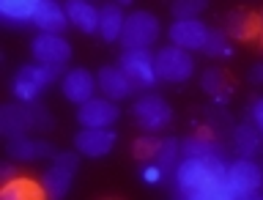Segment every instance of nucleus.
<instances>
[{
    "mask_svg": "<svg viewBox=\"0 0 263 200\" xmlns=\"http://www.w3.org/2000/svg\"><path fill=\"white\" fill-rule=\"evenodd\" d=\"M159 20L151 11H132L126 16L121 33V47L123 49H151L159 41Z\"/></svg>",
    "mask_w": 263,
    "mask_h": 200,
    "instance_id": "7ed1b4c3",
    "label": "nucleus"
},
{
    "mask_svg": "<svg viewBox=\"0 0 263 200\" xmlns=\"http://www.w3.org/2000/svg\"><path fill=\"white\" fill-rule=\"evenodd\" d=\"M30 52L36 58V63L58 66V69H63V66L71 61V44L61 36V33H39V36L30 41Z\"/></svg>",
    "mask_w": 263,
    "mask_h": 200,
    "instance_id": "6e6552de",
    "label": "nucleus"
},
{
    "mask_svg": "<svg viewBox=\"0 0 263 200\" xmlns=\"http://www.w3.org/2000/svg\"><path fill=\"white\" fill-rule=\"evenodd\" d=\"M30 115H33V129H39V132H49V129L55 126L52 115L47 113V107H44V104L30 102Z\"/></svg>",
    "mask_w": 263,
    "mask_h": 200,
    "instance_id": "cd10ccee",
    "label": "nucleus"
},
{
    "mask_svg": "<svg viewBox=\"0 0 263 200\" xmlns=\"http://www.w3.org/2000/svg\"><path fill=\"white\" fill-rule=\"evenodd\" d=\"M250 80H252V82H258V85H263V61H260V63H255L252 69H250Z\"/></svg>",
    "mask_w": 263,
    "mask_h": 200,
    "instance_id": "7c9ffc66",
    "label": "nucleus"
},
{
    "mask_svg": "<svg viewBox=\"0 0 263 200\" xmlns=\"http://www.w3.org/2000/svg\"><path fill=\"white\" fill-rule=\"evenodd\" d=\"M66 22H69V16H66V8L58 0H41L36 16H33V25L39 28V33H63Z\"/></svg>",
    "mask_w": 263,
    "mask_h": 200,
    "instance_id": "f3484780",
    "label": "nucleus"
},
{
    "mask_svg": "<svg viewBox=\"0 0 263 200\" xmlns=\"http://www.w3.org/2000/svg\"><path fill=\"white\" fill-rule=\"evenodd\" d=\"M250 113H252V126L263 135V96L252 102V110H250Z\"/></svg>",
    "mask_w": 263,
    "mask_h": 200,
    "instance_id": "c756f323",
    "label": "nucleus"
},
{
    "mask_svg": "<svg viewBox=\"0 0 263 200\" xmlns=\"http://www.w3.org/2000/svg\"><path fill=\"white\" fill-rule=\"evenodd\" d=\"M55 148L47 140H33V137H14L8 140V156L16 162H33V159H55Z\"/></svg>",
    "mask_w": 263,
    "mask_h": 200,
    "instance_id": "2eb2a0df",
    "label": "nucleus"
},
{
    "mask_svg": "<svg viewBox=\"0 0 263 200\" xmlns=\"http://www.w3.org/2000/svg\"><path fill=\"white\" fill-rule=\"evenodd\" d=\"M225 176L230 197H255L263 187V168L247 156H238L236 162H230Z\"/></svg>",
    "mask_w": 263,
    "mask_h": 200,
    "instance_id": "423d86ee",
    "label": "nucleus"
},
{
    "mask_svg": "<svg viewBox=\"0 0 263 200\" xmlns=\"http://www.w3.org/2000/svg\"><path fill=\"white\" fill-rule=\"evenodd\" d=\"M154 66H156L159 80H164V82H186L195 74V58H192V52L184 49V47H176V44L156 49Z\"/></svg>",
    "mask_w": 263,
    "mask_h": 200,
    "instance_id": "20e7f679",
    "label": "nucleus"
},
{
    "mask_svg": "<svg viewBox=\"0 0 263 200\" xmlns=\"http://www.w3.org/2000/svg\"><path fill=\"white\" fill-rule=\"evenodd\" d=\"M0 132L14 140V137H25L28 132H33V115H30V104L25 102H11L0 107Z\"/></svg>",
    "mask_w": 263,
    "mask_h": 200,
    "instance_id": "ddd939ff",
    "label": "nucleus"
},
{
    "mask_svg": "<svg viewBox=\"0 0 263 200\" xmlns=\"http://www.w3.org/2000/svg\"><path fill=\"white\" fill-rule=\"evenodd\" d=\"M118 66L126 71V77L132 80V85H135L137 90H148V88H154L156 82H159L151 49H123Z\"/></svg>",
    "mask_w": 263,
    "mask_h": 200,
    "instance_id": "0eeeda50",
    "label": "nucleus"
},
{
    "mask_svg": "<svg viewBox=\"0 0 263 200\" xmlns=\"http://www.w3.org/2000/svg\"><path fill=\"white\" fill-rule=\"evenodd\" d=\"M170 8L176 20H195V16H200L209 8V0H176Z\"/></svg>",
    "mask_w": 263,
    "mask_h": 200,
    "instance_id": "bb28decb",
    "label": "nucleus"
},
{
    "mask_svg": "<svg viewBox=\"0 0 263 200\" xmlns=\"http://www.w3.org/2000/svg\"><path fill=\"white\" fill-rule=\"evenodd\" d=\"M69 25H74L80 33H99V8L93 0H63Z\"/></svg>",
    "mask_w": 263,
    "mask_h": 200,
    "instance_id": "dca6fc26",
    "label": "nucleus"
},
{
    "mask_svg": "<svg viewBox=\"0 0 263 200\" xmlns=\"http://www.w3.org/2000/svg\"><path fill=\"white\" fill-rule=\"evenodd\" d=\"M96 82H99V90H102V96H110L112 102H121V99L132 96V80L126 77V71L121 69V66H102L96 74Z\"/></svg>",
    "mask_w": 263,
    "mask_h": 200,
    "instance_id": "4468645a",
    "label": "nucleus"
},
{
    "mask_svg": "<svg viewBox=\"0 0 263 200\" xmlns=\"http://www.w3.org/2000/svg\"><path fill=\"white\" fill-rule=\"evenodd\" d=\"M228 33L236 39H252L255 33H260V28H258V20H255L252 14L236 11V14L228 16Z\"/></svg>",
    "mask_w": 263,
    "mask_h": 200,
    "instance_id": "a878e982",
    "label": "nucleus"
},
{
    "mask_svg": "<svg viewBox=\"0 0 263 200\" xmlns=\"http://www.w3.org/2000/svg\"><path fill=\"white\" fill-rule=\"evenodd\" d=\"M112 3H118V6H132L135 0H112Z\"/></svg>",
    "mask_w": 263,
    "mask_h": 200,
    "instance_id": "473e14b6",
    "label": "nucleus"
},
{
    "mask_svg": "<svg viewBox=\"0 0 263 200\" xmlns=\"http://www.w3.org/2000/svg\"><path fill=\"white\" fill-rule=\"evenodd\" d=\"M123 25H126L123 6H118V3H104L102 8H99V36H102L107 44L121 41Z\"/></svg>",
    "mask_w": 263,
    "mask_h": 200,
    "instance_id": "a211bd4d",
    "label": "nucleus"
},
{
    "mask_svg": "<svg viewBox=\"0 0 263 200\" xmlns=\"http://www.w3.org/2000/svg\"><path fill=\"white\" fill-rule=\"evenodd\" d=\"M209 25H205L200 16H195V20H176L170 25V41L176 47H184L189 52H195V49H203L205 39H209Z\"/></svg>",
    "mask_w": 263,
    "mask_h": 200,
    "instance_id": "f8f14e48",
    "label": "nucleus"
},
{
    "mask_svg": "<svg viewBox=\"0 0 263 200\" xmlns=\"http://www.w3.org/2000/svg\"><path fill=\"white\" fill-rule=\"evenodd\" d=\"M140 176H143L145 184H159V181L164 178V170H162L156 162H148V165H143V168H140Z\"/></svg>",
    "mask_w": 263,
    "mask_h": 200,
    "instance_id": "c85d7f7f",
    "label": "nucleus"
},
{
    "mask_svg": "<svg viewBox=\"0 0 263 200\" xmlns=\"http://www.w3.org/2000/svg\"><path fill=\"white\" fill-rule=\"evenodd\" d=\"M58 74H61L58 66H44V63L22 66V69L14 74V80H11V94H14L16 102L30 104V102H36L39 94L47 85H52V82L58 80Z\"/></svg>",
    "mask_w": 263,
    "mask_h": 200,
    "instance_id": "f03ea898",
    "label": "nucleus"
},
{
    "mask_svg": "<svg viewBox=\"0 0 263 200\" xmlns=\"http://www.w3.org/2000/svg\"><path fill=\"white\" fill-rule=\"evenodd\" d=\"M181 154L197 159H222V146L209 135H189L186 140H181Z\"/></svg>",
    "mask_w": 263,
    "mask_h": 200,
    "instance_id": "6ab92c4d",
    "label": "nucleus"
},
{
    "mask_svg": "<svg viewBox=\"0 0 263 200\" xmlns=\"http://www.w3.org/2000/svg\"><path fill=\"white\" fill-rule=\"evenodd\" d=\"M71 178H74V170L63 168V165L52 162V168H49L44 176H41V187H44V192L49 197H63L66 192L71 189Z\"/></svg>",
    "mask_w": 263,
    "mask_h": 200,
    "instance_id": "aec40b11",
    "label": "nucleus"
},
{
    "mask_svg": "<svg viewBox=\"0 0 263 200\" xmlns=\"http://www.w3.org/2000/svg\"><path fill=\"white\" fill-rule=\"evenodd\" d=\"M61 90H63L66 102L80 107V104H85L88 99H93V94L99 90V82L88 69H69L61 80Z\"/></svg>",
    "mask_w": 263,
    "mask_h": 200,
    "instance_id": "9b49d317",
    "label": "nucleus"
},
{
    "mask_svg": "<svg viewBox=\"0 0 263 200\" xmlns=\"http://www.w3.org/2000/svg\"><path fill=\"white\" fill-rule=\"evenodd\" d=\"M115 143H118V135L112 132V126H104V129L82 126L74 135V148L82 156H88V159H102V156H107L115 148Z\"/></svg>",
    "mask_w": 263,
    "mask_h": 200,
    "instance_id": "9d476101",
    "label": "nucleus"
},
{
    "mask_svg": "<svg viewBox=\"0 0 263 200\" xmlns=\"http://www.w3.org/2000/svg\"><path fill=\"white\" fill-rule=\"evenodd\" d=\"M41 0H0V14L6 22H33Z\"/></svg>",
    "mask_w": 263,
    "mask_h": 200,
    "instance_id": "5701e85b",
    "label": "nucleus"
},
{
    "mask_svg": "<svg viewBox=\"0 0 263 200\" xmlns=\"http://www.w3.org/2000/svg\"><path fill=\"white\" fill-rule=\"evenodd\" d=\"M225 159H197L184 156L176 168V192L192 200L200 197H230Z\"/></svg>",
    "mask_w": 263,
    "mask_h": 200,
    "instance_id": "f257e3e1",
    "label": "nucleus"
},
{
    "mask_svg": "<svg viewBox=\"0 0 263 200\" xmlns=\"http://www.w3.org/2000/svg\"><path fill=\"white\" fill-rule=\"evenodd\" d=\"M178 154H181L178 140L176 137H162V140H156V146H154L151 162L159 165L164 170V176H167V173H176V168H178Z\"/></svg>",
    "mask_w": 263,
    "mask_h": 200,
    "instance_id": "412c9836",
    "label": "nucleus"
},
{
    "mask_svg": "<svg viewBox=\"0 0 263 200\" xmlns=\"http://www.w3.org/2000/svg\"><path fill=\"white\" fill-rule=\"evenodd\" d=\"M258 28H260V36H263V16H258Z\"/></svg>",
    "mask_w": 263,
    "mask_h": 200,
    "instance_id": "72a5a7b5",
    "label": "nucleus"
},
{
    "mask_svg": "<svg viewBox=\"0 0 263 200\" xmlns=\"http://www.w3.org/2000/svg\"><path fill=\"white\" fill-rule=\"evenodd\" d=\"M132 113H135V121L137 126L148 132V135H156V132H164L170 126L173 121V107L164 102L159 94H145L140 96L135 107H132Z\"/></svg>",
    "mask_w": 263,
    "mask_h": 200,
    "instance_id": "39448f33",
    "label": "nucleus"
},
{
    "mask_svg": "<svg viewBox=\"0 0 263 200\" xmlns=\"http://www.w3.org/2000/svg\"><path fill=\"white\" fill-rule=\"evenodd\" d=\"M3 176H6V181H11L14 178V168H3Z\"/></svg>",
    "mask_w": 263,
    "mask_h": 200,
    "instance_id": "2f4dec72",
    "label": "nucleus"
},
{
    "mask_svg": "<svg viewBox=\"0 0 263 200\" xmlns=\"http://www.w3.org/2000/svg\"><path fill=\"white\" fill-rule=\"evenodd\" d=\"M118 118H121L118 102H112L110 96H93V99H88L85 104L77 107V121H80V126H88V129L112 126Z\"/></svg>",
    "mask_w": 263,
    "mask_h": 200,
    "instance_id": "1a4fd4ad",
    "label": "nucleus"
},
{
    "mask_svg": "<svg viewBox=\"0 0 263 200\" xmlns=\"http://www.w3.org/2000/svg\"><path fill=\"white\" fill-rule=\"evenodd\" d=\"M200 88L205 94H211L217 102H228V96H230V82L222 69H205L200 74Z\"/></svg>",
    "mask_w": 263,
    "mask_h": 200,
    "instance_id": "b1692460",
    "label": "nucleus"
},
{
    "mask_svg": "<svg viewBox=\"0 0 263 200\" xmlns=\"http://www.w3.org/2000/svg\"><path fill=\"white\" fill-rule=\"evenodd\" d=\"M200 52H205L209 58H219V61H228L230 55H233V41H230L228 33L222 30H209V39H205V44Z\"/></svg>",
    "mask_w": 263,
    "mask_h": 200,
    "instance_id": "393cba45",
    "label": "nucleus"
},
{
    "mask_svg": "<svg viewBox=\"0 0 263 200\" xmlns=\"http://www.w3.org/2000/svg\"><path fill=\"white\" fill-rule=\"evenodd\" d=\"M233 143H236L238 156H247V159H250V156H255L260 151L263 135L252 126V123H241V126H236V132H233Z\"/></svg>",
    "mask_w": 263,
    "mask_h": 200,
    "instance_id": "4be33fe9",
    "label": "nucleus"
}]
</instances>
